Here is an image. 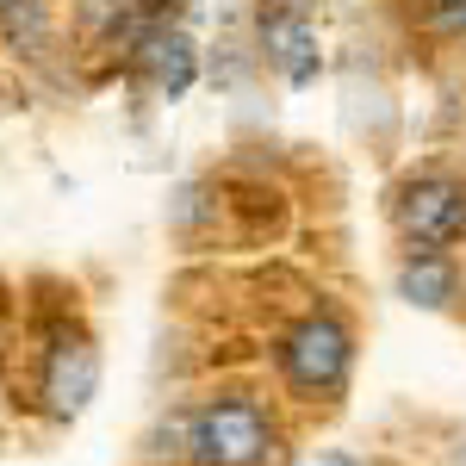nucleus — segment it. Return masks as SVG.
Returning <instances> with one entry per match:
<instances>
[{
	"instance_id": "obj_1",
	"label": "nucleus",
	"mask_w": 466,
	"mask_h": 466,
	"mask_svg": "<svg viewBox=\"0 0 466 466\" xmlns=\"http://www.w3.org/2000/svg\"><path fill=\"white\" fill-rule=\"evenodd\" d=\"M280 417L249 386H212L180 410V466H274Z\"/></svg>"
},
{
	"instance_id": "obj_2",
	"label": "nucleus",
	"mask_w": 466,
	"mask_h": 466,
	"mask_svg": "<svg viewBox=\"0 0 466 466\" xmlns=\"http://www.w3.org/2000/svg\"><path fill=\"white\" fill-rule=\"evenodd\" d=\"M274 380L292 404H342L355 380V323L336 305H311L274 336Z\"/></svg>"
},
{
	"instance_id": "obj_3",
	"label": "nucleus",
	"mask_w": 466,
	"mask_h": 466,
	"mask_svg": "<svg viewBox=\"0 0 466 466\" xmlns=\"http://www.w3.org/2000/svg\"><path fill=\"white\" fill-rule=\"evenodd\" d=\"M94 392H100V349L75 311H56L37 329V410L50 423H75Z\"/></svg>"
},
{
	"instance_id": "obj_4",
	"label": "nucleus",
	"mask_w": 466,
	"mask_h": 466,
	"mask_svg": "<svg viewBox=\"0 0 466 466\" xmlns=\"http://www.w3.org/2000/svg\"><path fill=\"white\" fill-rule=\"evenodd\" d=\"M404 249H454L466 243V175L461 168H417L386 199Z\"/></svg>"
},
{
	"instance_id": "obj_5",
	"label": "nucleus",
	"mask_w": 466,
	"mask_h": 466,
	"mask_svg": "<svg viewBox=\"0 0 466 466\" xmlns=\"http://www.w3.org/2000/svg\"><path fill=\"white\" fill-rule=\"evenodd\" d=\"M125 75L144 87L149 100H187L193 94V81H199V44L187 37L180 19L168 25H149L137 44H131V56H125Z\"/></svg>"
},
{
	"instance_id": "obj_6",
	"label": "nucleus",
	"mask_w": 466,
	"mask_h": 466,
	"mask_svg": "<svg viewBox=\"0 0 466 466\" xmlns=\"http://www.w3.org/2000/svg\"><path fill=\"white\" fill-rule=\"evenodd\" d=\"M255 44H261V63L280 69L287 87H311L323 75V37H318V19L292 0H274L255 13Z\"/></svg>"
},
{
	"instance_id": "obj_7",
	"label": "nucleus",
	"mask_w": 466,
	"mask_h": 466,
	"mask_svg": "<svg viewBox=\"0 0 466 466\" xmlns=\"http://www.w3.org/2000/svg\"><path fill=\"white\" fill-rule=\"evenodd\" d=\"M392 292L417 311H448L461 299V261L454 249H404L392 268Z\"/></svg>"
},
{
	"instance_id": "obj_8",
	"label": "nucleus",
	"mask_w": 466,
	"mask_h": 466,
	"mask_svg": "<svg viewBox=\"0 0 466 466\" xmlns=\"http://www.w3.org/2000/svg\"><path fill=\"white\" fill-rule=\"evenodd\" d=\"M50 32V0H0V44L6 50H37Z\"/></svg>"
},
{
	"instance_id": "obj_9",
	"label": "nucleus",
	"mask_w": 466,
	"mask_h": 466,
	"mask_svg": "<svg viewBox=\"0 0 466 466\" xmlns=\"http://www.w3.org/2000/svg\"><path fill=\"white\" fill-rule=\"evenodd\" d=\"M417 25L435 44H466V0H417Z\"/></svg>"
},
{
	"instance_id": "obj_10",
	"label": "nucleus",
	"mask_w": 466,
	"mask_h": 466,
	"mask_svg": "<svg viewBox=\"0 0 466 466\" xmlns=\"http://www.w3.org/2000/svg\"><path fill=\"white\" fill-rule=\"evenodd\" d=\"M292 466H360V461L342 454V448H318V454H305V461H292Z\"/></svg>"
}]
</instances>
